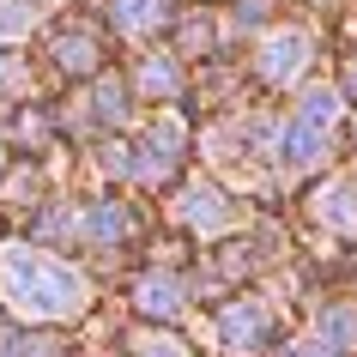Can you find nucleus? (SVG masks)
Returning a JSON list of instances; mask_svg holds the SVG:
<instances>
[{"instance_id": "9b49d317", "label": "nucleus", "mask_w": 357, "mask_h": 357, "mask_svg": "<svg viewBox=\"0 0 357 357\" xmlns=\"http://www.w3.org/2000/svg\"><path fill=\"white\" fill-rule=\"evenodd\" d=\"M309 218L327 230H345V236H357V176H327L315 194H309Z\"/></svg>"}, {"instance_id": "aec40b11", "label": "nucleus", "mask_w": 357, "mask_h": 357, "mask_svg": "<svg viewBox=\"0 0 357 357\" xmlns=\"http://www.w3.org/2000/svg\"><path fill=\"white\" fill-rule=\"evenodd\" d=\"M266 13H273V0H236V31H261Z\"/></svg>"}, {"instance_id": "9d476101", "label": "nucleus", "mask_w": 357, "mask_h": 357, "mask_svg": "<svg viewBox=\"0 0 357 357\" xmlns=\"http://www.w3.org/2000/svg\"><path fill=\"white\" fill-rule=\"evenodd\" d=\"M133 97H151V103H176L182 97V85H188V73H182V55L176 49H158V55H139L128 73Z\"/></svg>"}, {"instance_id": "4468645a", "label": "nucleus", "mask_w": 357, "mask_h": 357, "mask_svg": "<svg viewBox=\"0 0 357 357\" xmlns=\"http://www.w3.org/2000/svg\"><path fill=\"white\" fill-rule=\"evenodd\" d=\"M6 146L19 158H49L55 151V109H37V103H24L19 115L6 109Z\"/></svg>"}, {"instance_id": "f3484780", "label": "nucleus", "mask_w": 357, "mask_h": 357, "mask_svg": "<svg viewBox=\"0 0 357 357\" xmlns=\"http://www.w3.org/2000/svg\"><path fill=\"white\" fill-rule=\"evenodd\" d=\"M128 357H194V345L176 339L169 327H139V333L128 339Z\"/></svg>"}, {"instance_id": "423d86ee", "label": "nucleus", "mask_w": 357, "mask_h": 357, "mask_svg": "<svg viewBox=\"0 0 357 357\" xmlns=\"http://www.w3.org/2000/svg\"><path fill=\"white\" fill-rule=\"evenodd\" d=\"M49 61H55V73H61V79L91 85L97 73H109L103 31H91V24H55V31H49Z\"/></svg>"}, {"instance_id": "20e7f679", "label": "nucleus", "mask_w": 357, "mask_h": 357, "mask_svg": "<svg viewBox=\"0 0 357 357\" xmlns=\"http://www.w3.org/2000/svg\"><path fill=\"white\" fill-rule=\"evenodd\" d=\"M188 164V128L182 121H151L133 139V182L139 188H169Z\"/></svg>"}, {"instance_id": "6e6552de", "label": "nucleus", "mask_w": 357, "mask_h": 357, "mask_svg": "<svg viewBox=\"0 0 357 357\" xmlns=\"http://www.w3.org/2000/svg\"><path fill=\"white\" fill-rule=\"evenodd\" d=\"M133 236V212L121 200H85L79 206V248H97V255H115V248H128Z\"/></svg>"}, {"instance_id": "f8f14e48", "label": "nucleus", "mask_w": 357, "mask_h": 357, "mask_svg": "<svg viewBox=\"0 0 357 357\" xmlns=\"http://www.w3.org/2000/svg\"><path fill=\"white\" fill-rule=\"evenodd\" d=\"M85 109H91L97 133H121V128H128V115H133V85H128V73H115V67H109V73H97Z\"/></svg>"}, {"instance_id": "f257e3e1", "label": "nucleus", "mask_w": 357, "mask_h": 357, "mask_svg": "<svg viewBox=\"0 0 357 357\" xmlns=\"http://www.w3.org/2000/svg\"><path fill=\"white\" fill-rule=\"evenodd\" d=\"M0 309L24 327H73L91 309L85 273L37 243H0Z\"/></svg>"}, {"instance_id": "7ed1b4c3", "label": "nucleus", "mask_w": 357, "mask_h": 357, "mask_svg": "<svg viewBox=\"0 0 357 357\" xmlns=\"http://www.w3.org/2000/svg\"><path fill=\"white\" fill-rule=\"evenodd\" d=\"M236 200L225 194L218 176H182V188H176V225L194 230V236H225L236 230Z\"/></svg>"}, {"instance_id": "f03ea898", "label": "nucleus", "mask_w": 357, "mask_h": 357, "mask_svg": "<svg viewBox=\"0 0 357 357\" xmlns=\"http://www.w3.org/2000/svg\"><path fill=\"white\" fill-rule=\"evenodd\" d=\"M212 327L225 357H261L279 345V309L255 291H230L225 303H212Z\"/></svg>"}, {"instance_id": "412c9836", "label": "nucleus", "mask_w": 357, "mask_h": 357, "mask_svg": "<svg viewBox=\"0 0 357 357\" xmlns=\"http://www.w3.org/2000/svg\"><path fill=\"white\" fill-rule=\"evenodd\" d=\"M6 164H13V146H6V133H0V182H6Z\"/></svg>"}, {"instance_id": "2eb2a0df", "label": "nucleus", "mask_w": 357, "mask_h": 357, "mask_svg": "<svg viewBox=\"0 0 357 357\" xmlns=\"http://www.w3.org/2000/svg\"><path fill=\"white\" fill-rule=\"evenodd\" d=\"M345 103H351V97L339 91V85H303V91H297V121L333 133L339 121H345Z\"/></svg>"}, {"instance_id": "39448f33", "label": "nucleus", "mask_w": 357, "mask_h": 357, "mask_svg": "<svg viewBox=\"0 0 357 357\" xmlns=\"http://www.w3.org/2000/svg\"><path fill=\"white\" fill-rule=\"evenodd\" d=\"M309 61H315V37L309 31H297V24H273L261 37V49H255V79L261 85H297L303 73H309Z\"/></svg>"}, {"instance_id": "a211bd4d", "label": "nucleus", "mask_w": 357, "mask_h": 357, "mask_svg": "<svg viewBox=\"0 0 357 357\" xmlns=\"http://www.w3.org/2000/svg\"><path fill=\"white\" fill-rule=\"evenodd\" d=\"M37 31V6L31 0H0V49L6 43H24Z\"/></svg>"}, {"instance_id": "0eeeda50", "label": "nucleus", "mask_w": 357, "mask_h": 357, "mask_svg": "<svg viewBox=\"0 0 357 357\" xmlns=\"http://www.w3.org/2000/svg\"><path fill=\"white\" fill-rule=\"evenodd\" d=\"M128 303H133V315H139V321L169 327V321H182V309L194 303V291H188V279H182V273H169V266H146V273L133 279Z\"/></svg>"}, {"instance_id": "dca6fc26", "label": "nucleus", "mask_w": 357, "mask_h": 357, "mask_svg": "<svg viewBox=\"0 0 357 357\" xmlns=\"http://www.w3.org/2000/svg\"><path fill=\"white\" fill-rule=\"evenodd\" d=\"M169 31H176L182 61H212V55H218V37H212V19H206V13H200V19H194V13H176Z\"/></svg>"}, {"instance_id": "1a4fd4ad", "label": "nucleus", "mask_w": 357, "mask_h": 357, "mask_svg": "<svg viewBox=\"0 0 357 357\" xmlns=\"http://www.w3.org/2000/svg\"><path fill=\"white\" fill-rule=\"evenodd\" d=\"M103 24L121 31V37L146 43V37H164L176 24V0H103Z\"/></svg>"}, {"instance_id": "ddd939ff", "label": "nucleus", "mask_w": 357, "mask_h": 357, "mask_svg": "<svg viewBox=\"0 0 357 357\" xmlns=\"http://www.w3.org/2000/svg\"><path fill=\"white\" fill-rule=\"evenodd\" d=\"M327 158H333V133L309 128V121H284V158L279 164L291 169V176H315V169H327Z\"/></svg>"}, {"instance_id": "6ab92c4d", "label": "nucleus", "mask_w": 357, "mask_h": 357, "mask_svg": "<svg viewBox=\"0 0 357 357\" xmlns=\"http://www.w3.org/2000/svg\"><path fill=\"white\" fill-rule=\"evenodd\" d=\"M24 85H31V67H24L19 55H6V49H0V97H19Z\"/></svg>"}]
</instances>
